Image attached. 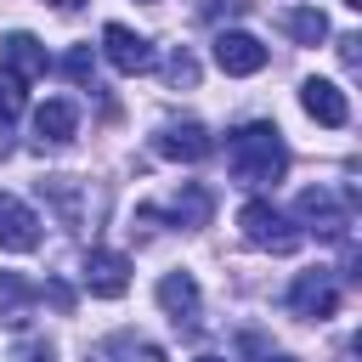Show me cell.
Segmentation results:
<instances>
[{
	"instance_id": "7",
	"label": "cell",
	"mask_w": 362,
	"mask_h": 362,
	"mask_svg": "<svg viewBox=\"0 0 362 362\" xmlns=\"http://www.w3.org/2000/svg\"><path fill=\"white\" fill-rule=\"evenodd\" d=\"M209 130L198 124V119H170V124H158V136H153V153L158 158H175V164H198V158H209Z\"/></svg>"
},
{
	"instance_id": "11",
	"label": "cell",
	"mask_w": 362,
	"mask_h": 362,
	"mask_svg": "<svg viewBox=\"0 0 362 362\" xmlns=\"http://www.w3.org/2000/svg\"><path fill=\"white\" fill-rule=\"evenodd\" d=\"M0 62H6V74H17L23 85H34V79H40L45 68H51V57H45V45H40L34 34H23V28L0 40Z\"/></svg>"
},
{
	"instance_id": "27",
	"label": "cell",
	"mask_w": 362,
	"mask_h": 362,
	"mask_svg": "<svg viewBox=\"0 0 362 362\" xmlns=\"http://www.w3.org/2000/svg\"><path fill=\"white\" fill-rule=\"evenodd\" d=\"M198 362H226V356H198Z\"/></svg>"
},
{
	"instance_id": "18",
	"label": "cell",
	"mask_w": 362,
	"mask_h": 362,
	"mask_svg": "<svg viewBox=\"0 0 362 362\" xmlns=\"http://www.w3.org/2000/svg\"><path fill=\"white\" fill-rule=\"evenodd\" d=\"M23 102H28V85H23L17 74H6V68H0V158L11 153V124H17Z\"/></svg>"
},
{
	"instance_id": "20",
	"label": "cell",
	"mask_w": 362,
	"mask_h": 362,
	"mask_svg": "<svg viewBox=\"0 0 362 362\" xmlns=\"http://www.w3.org/2000/svg\"><path fill=\"white\" fill-rule=\"evenodd\" d=\"M62 74H68L74 85H90V90H96V51H90V45H74V51L62 57Z\"/></svg>"
},
{
	"instance_id": "4",
	"label": "cell",
	"mask_w": 362,
	"mask_h": 362,
	"mask_svg": "<svg viewBox=\"0 0 362 362\" xmlns=\"http://www.w3.org/2000/svg\"><path fill=\"white\" fill-rule=\"evenodd\" d=\"M288 311L305 322H328L339 311V277L334 272H300L288 283Z\"/></svg>"
},
{
	"instance_id": "21",
	"label": "cell",
	"mask_w": 362,
	"mask_h": 362,
	"mask_svg": "<svg viewBox=\"0 0 362 362\" xmlns=\"http://www.w3.org/2000/svg\"><path fill=\"white\" fill-rule=\"evenodd\" d=\"M11 362H57V345H51V339H40V334H28V339H17V345H11Z\"/></svg>"
},
{
	"instance_id": "24",
	"label": "cell",
	"mask_w": 362,
	"mask_h": 362,
	"mask_svg": "<svg viewBox=\"0 0 362 362\" xmlns=\"http://www.w3.org/2000/svg\"><path fill=\"white\" fill-rule=\"evenodd\" d=\"M255 362H294V356H288V351H260Z\"/></svg>"
},
{
	"instance_id": "26",
	"label": "cell",
	"mask_w": 362,
	"mask_h": 362,
	"mask_svg": "<svg viewBox=\"0 0 362 362\" xmlns=\"http://www.w3.org/2000/svg\"><path fill=\"white\" fill-rule=\"evenodd\" d=\"M345 6H351V11H362V0H345Z\"/></svg>"
},
{
	"instance_id": "3",
	"label": "cell",
	"mask_w": 362,
	"mask_h": 362,
	"mask_svg": "<svg viewBox=\"0 0 362 362\" xmlns=\"http://www.w3.org/2000/svg\"><path fill=\"white\" fill-rule=\"evenodd\" d=\"M238 226H243V238L255 243V249H266V255H294L300 249V226L288 221V215H277L266 198H249L243 209H238Z\"/></svg>"
},
{
	"instance_id": "15",
	"label": "cell",
	"mask_w": 362,
	"mask_h": 362,
	"mask_svg": "<svg viewBox=\"0 0 362 362\" xmlns=\"http://www.w3.org/2000/svg\"><path fill=\"white\" fill-rule=\"evenodd\" d=\"M40 288L23 277V272H0V322H28Z\"/></svg>"
},
{
	"instance_id": "25",
	"label": "cell",
	"mask_w": 362,
	"mask_h": 362,
	"mask_svg": "<svg viewBox=\"0 0 362 362\" xmlns=\"http://www.w3.org/2000/svg\"><path fill=\"white\" fill-rule=\"evenodd\" d=\"M51 6H57V11H74V6H79V0H51Z\"/></svg>"
},
{
	"instance_id": "9",
	"label": "cell",
	"mask_w": 362,
	"mask_h": 362,
	"mask_svg": "<svg viewBox=\"0 0 362 362\" xmlns=\"http://www.w3.org/2000/svg\"><path fill=\"white\" fill-rule=\"evenodd\" d=\"M79 277H85V288H90L96 300H119V294L130 288V260H124L119 249H90Z\"/></svg>"
},
{
	"instance_id": "1",
	"label": "cell",
	"mask_w": 362,
	"mask_h": 362,
	"mask_svg": "<svg viewBox=\"0 0 362 362\" xmlns=\"http://www.w3.org/2000/svg\"><path fill=\"white\" fill-rule=\"evenodd\" d=\"M226 164L238 175V187H277L288 175V147H283V130L255 119V124H238L226 136Z\"/></svg>"
},
{
	"instance_id": "22",
	"label": "cell",
	"mask_w": 362,
	"mask_h": 362,
	"mask_svg": "<svg viewBox=\"0 0 362 362\" xmlns=\"http://www.w3.org/2000/svg\"><path fill=\"white\" fill-rule=\"evenodd\" d=\"M356 45H362L356 34H339V62H345V74H356V68H362V51H356Z\"/></svg>"
},
{
	"instance_id": "17",
	"label": "cell",
	"mask_w": 362,
	"mask_h": 362,
	"mask_svg": "<svg viewBox=\"0 0 362 362\" xmlns=\"http://www.w3.org/2000/svg\"><path fill=\"white\" fill-rule=\"evenodd\" d=\"M277 23H283V34H288L294 45H317V40H328V17H322L317 6H288Z\"/></svg>"
},
{
	"instance_id": "8",
	"label": "cell",
	"mask_w": 362,
	"mask_h": 362,
	"mask_svg": "<svg viewBox=\"0 0 362 362\" xmlns=\"http://www.w3.org/2000/svg\"><path fill=\"white\" fill-rule=\"evenodd\" d=\"M215 62H221V74H260L266 68V45L249 34V28H221L215 34Z\"/></svg>"
},
{
	"instance_id": "16",
	"label": "cell",
	"mask_w": 362,
	"mask_h": 362,
	"mask_svg": "<svg viewBox=\"0 0 362 362\" xmlns=\"http://www.w3.org/2000/svg\"><path fill=\"white\" fill-rule=\"evenodd\" d=\"M147 215H170L181 232H192V226H204V221H209V192H204V187H187V192H181V198H170L164 209H141V221H147Z\"/></svg>"
},
{
	"instance_id": "10",
	"label": "cell",
	"mask_w": 362,
	"mask_h": 362,
	"mask_svg": "<svg viewBox=\"0 0 362 362\" xmlns=\"http://www.w3.org/2000/svg\"><path fill=\"white\" fill-rule=\"evenodd\" d=\"M0 249H11V255L40 249V215L11 192H0Z\"/></svg>"
},
{
	"instance_id": "2",
	"label": "cell",
	"mask_w": 362,
	"mask_h": 362,
	"mask_svg": "<svg viewBox=\"0 0 362 362\" xmlns=\"http://www.w3.org/2000/svg\"><path fill=\"white\" fill-rule=\"evenodd\" d=\"M294 226L300 232H317L322 243H345L351 238V204L339 198V192H328V187H305L300 192V204H294Z\"/></svg>"
},
{
	"instance_id": "6",
	"label": "cell",
	"mask_w": 362,
	"mask_h": 362,
	"mask_svg": "<svg viewBox=\"0 0 362 362\" xmlns=\"http://www.w3.org/2000/svg\"><path fill=\"white\" fill-rule=\"evenodd\" d=\"M102 57H107L119 74H147V68L158 62L153 40L136 34V28H124V23H107V28H102Z\"/></svg>"
},
{
	"instance_id": "5",
	"label": "cell",
	"mask_w": 362,
	"mask_h": 362,
	"mask_svg": "<svg viewBox=\"0 0 362 362\" xmlns=\"http://www.w3.org/2000/svg\"><path fill=\"white\" fill-rule=\"evenodd\" d=\"M158 305H164V317L181 334H198L204 328V294H198V277L192 272H164L158 277Z\"/></svg>"
},
{
	"instance_id": "14",
	"label": "cell",
	"mask_w": 362,
	"mask_h": 362,
	"mask_svg": "<svg viewBox=\"0 0 362 362\" xmlns=\"http://www.w3.org/2000/svg\"><path fill=\"white\" fill-rule=\"evenodd\" d=\"M85 362H164V351L153 339H141V334H113V339L90 345Z\"/></svg>"
},
{
	"instance_id": "12",
	"label": "cell",
	"mask_w": 362,
	"mask_h": 362,
	"mask_svg": "<svg viewBox=\"0 0 362 362\" xmlns=\"http://www.w3.org/2000/svg\"><path fill=\"white\" fill-rule=\"evenodd\" d=\"M300 107H305L317 124H328V130H339V124L351 119V102H345V90H339L334 79H305V85H300Z\"/></svg>"
},
{
	"instance_id": "23",
	"label": "cell",
	"mask_w": 362,
	"mask_h": 362,
	"mask_svg": "<svg viewBox=\"0 0 362 362\" xmlns=\"http://www.w3.org/2000/svg\"><path fill=\"white\" fill-rule=\"evenodd\" d=\"M45 300H51V305H57V311H74V294H68V288H62V283H45Z\"/></svg>"
},
{
	"instance_id": "19",
	"label": "cell",
	"mask_w": 362,
	"mask_h": 362,
	"mask_svg": "<svg viewBox=\"0 0 362 362\" xmlns=\"http://www.w3.org/2000/svg\"><path fill=\"white\" fill-rule=\"evenodd\" d=\"M164 79H170L175 90H192V85H198V62H192L187 45H175V51L164 57Z\"/></svg>"
},
{
	"instance_id": "13",
	"label": "cell",
	"mask_w": 362,
	"mask_h": 362,
	"mask_svg": "<svg viewBox=\"0 0 362 362\" xmlns=\"http://www.w3.org/2000/svg\"><path fill=\"white\" fill-rule=\"evenodd\" d=\"M74 130H79V107H74V102L51 96V102L34 107V141H40V147H68Z\"/></svg>"
},
{
	"instance_id": "28",
	"label": "cell",
	"mask_w": 362,
	"mask_h": 362,
	"mask_svg": "<svg viewBox=\"0 0 362 362\" xmlns=\"http://www.w3.org/2000/svg\"><path fill=\"white\" fill-rule=\"evenodd\" d=\"M141 6H158V0H141Z\"/></svg>"
}]
</instances>
